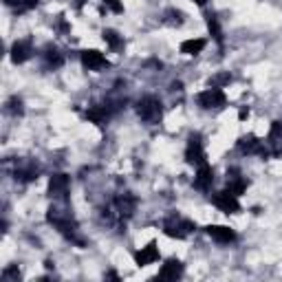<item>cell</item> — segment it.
Returning a JSON list of instances; mask_svg holds the SVG:
<instances>
[{
	"label": "cell",
	"mask_w": 282,
	"mask_h": 282,
	"mask_svg": "<svg viewBox=\"0 0 282 282\" xmlns=\"http://www.w3.org/2000/svg\"><path fill=\"white\" fill-rule=\"evenodd\" d=\"M194 229H196V223L190 218H183L179 214H170V216L163 220V234L170 236V238H176V240H185Z\"/></svg>",
	"instance_id": "2"
},
{
	"label": "cell",
	"mask_w": 282,
	"mask_h": 282,
	"mask_svg": "<svg viewBox=\"0 0 282 282\" xmlns=\"http://www.w3.org/2000/svg\"><path fill=\"white\" fill-rule=\"evenodd\" d=\"M207 29H210V35L214 40H216L218 44H223V29H220V22H218V18L216 16H207Z\"/></svg>",
	"instance_id": "24"
},
{
	"label": "cell",
	"mask_w": 282,
	"mask_h": 282,
	"mask_svg": "<svg viewBox=\"0 0 282 282\" xmlns=\"http://www.w3.org/2000/svg\"><path fill=\"white\" fill-rule=\"evenodd\" d=\"M159 260V247H157V240H150L146 247H141L139 251H135V263L137 267H148V265H154Z\"/></svg>",
	"instance_id": "12"
},
{
	"label": "cell",
	"mask_w": 282,
	"mask_h": 282,
	"mask_svg": "<svg viewBox=\"0 0 282 282\" xmlns=\"http://www.w3.org/2000/svg\"><path fill=\"white\" fill-rule=\"evenodd\" d=\"M172 91H183V84H181V82H172Z\"/></svg>",
	"instance_id": "32"
},
{
	"label": "cell",
	"mask_w": 282,
	"mask_h": 282,
	"mask_svg": "<svg viewBox=\"0 0 282 282\" xmlns=\"http://www.w3.org/2000/svg\"><path fill=\"white\" fill-rule=\"evenodd\" d=\"M44 267H47V269H53L55 265H53V260H47V263H44Z\"/></svg>",
	"instance_id": "34"
},
{
	"label": "cell",
	"mask_w": 282,
	"mask_h": 282,
	"mask_svg": "<svg viewBox=\"0 0 282 282\" xmlns=\"http://www.w3.org/2000/svg\"><path fill=\"white\" fill-rule=\"evenodd\" d=\"M110 117V113H108V108L106 106H91L86 110V119L91 122V124H97V126H102L104 122H106Z\"/></svg>",
	"instance_id": "21"
},
{
	"label": "cell",
	"mask_w": 282,
	"mask_h": 282,
	"mask_svg": "<svg viewBox=\"0 0 282 282\" xmlns=\"http://www.w3.org/2000/svg\"><path fill=\"white\" fill-rule=\"evenodd\" d=\"M247 117H249V108H247V106H243V108L238 110V119H240V122H245V119H247Z\"/></svg>",
	"instance_id": "30"
},
{
	"label": "cell",
	"mask_w": 282,
	"mask_h": 282,
	"mask_svg": "<svg viewBox=\"0 0 282 282\" xmlns=\"http://www.w3.org/2000/svg\"><path fill=\"white\" fill-rule=\"evenodd\" d=\"M185 161L190 163V166H201L205 163V148H203V137L198 135V132H192L190 139H188V148H185Z\"/></svg>",
	"instance_id": "4"
},
{
	"label": "cell",
	"mask_w": 282,
	"mask_h": 282,
	"mask_svg": "<svg viewBox=\"0 0 282 282\" xmlns=\"http://www.w3.org/2000/svg\"><path fill=\"white\" fill-rule=\"evenodd\" d=\"M42 60H44V64H47V69H60V66L64 64V55L60 53V49L57 47L49 44V47L44 49V53H42Z\"/></svg>",
	"instance_id": "18"
},
{
	"label": "cell",
	"mask_w": 282,
	"mask_h": 282,
	"mask_svg": "<svg viewBox=\"0 0 282 282\" xmlns=\"http://www.w3.org/2000/svg\"><path fill=\"white\" fill-rule=\"evenodd\" d=\"M196 104L203 110H220V108L227 106V97H225V93H223L220 88L210 86L207 91L196 95Z\"/></svg>",
	"instance_id": "3"
},
{
	"label": "cell",
	"mask_w": 282,
	"mask_h": 282,
	"mask_svg": "<svg viewBox=\"0 0 282 282\" xmlns=\"http://www.w3.org/2000/svg\"><path fill=\"white\" fill-rule=\"evenodd\" d=\"M40 176V168L35 166V163H27V166L18 168L16 172H13V179L20 181V183H31V181H38Z\"/></svg>",
	"instance_id": "17"
},
{
	"label": "cell",
	"mask_w": 282,
	"mask_h": 282,
	"mask_svg": "<svg viewBox=\"0 0 282 282\" xmlns=\"http://www.w3.org/2000/svg\"><path fill=\"white\" fill-rule=\"evenodd\" d=\"M194 5H198V7H203V5H207V0H192Z\"/></svg>",
	"instance_id": "33"
},
{
	"label": "cell",
	"mask_w": 282,
	"mask_h": 282,
	"mask_svg": "<svg viewBox=\"0 0 282 282\" xmlns=\"http://www.w3.org/2000/svg\"><path fill=\"white\" fill-rule=\"evenodd\" d=\"M205 234L210 236L212 240H216L218 245H229L236 240V232L227 225H207L205 227Z\"/></svg>",
	"instance_id": "11"
},
{
	"label": "cell",
	"mask_w": 282,
	"mask_h": 282,
	"mask_svg": "<svg viewBox=\"0 0 282 282\" xmlns=\"http://www.w3.org/2000/svg\"><path fill=\"white\" fill-rule=\"evenodd\" d=\"M79 60H82V66L88 71H93V73H102V71H106L110 62L106 60V55L99 53L97 49H86V51H82L79 53Z\"/></svg>",
	"instance_id": "7"
},
{
	"label": "cell",
	"mask_w": 282,
	"mask_h": 282,
	"mask_svg": "<svg viewBox=\"0 0 282 282\" xmlns=\"http://www.w3.org/2000/svg\"><path fill=\"white\" fill-rule=\"evenodd\" d=\"M229 82H232V75H229V73H220V75H216V77H212V79H210V86L220 88V86L229 84Z\"/></svg>",
	"instance_id": "26"
},
{
	"label": "cell",
	"mask_w": 282,
	"mask_h": 282,
	"mask_svg": "<svg viewBox=\"0 0 282 282\" xmlns=\"http://www.w3.org/2000/svg\"><path fill=\"white\" fill-rule=\"evenodd\" d=\"M212 183H214V170H212L210 163L205 161V163H201V166H198L196 174H194V188L207 192V190L212 188Z\"/></svg>",
	"instance_id": "15"
},
{
	"label": "cell",
	"mask_w": 282,
	"mask_h": 282,
	"mask_svg": "<svg viewBox=\"0 0 282 282\" xmlns=\"http://www.w3.org/2000/svg\"><path fill=\"white\" fill-rule=\"evenodd\" d=\"M69 190H71V176L64 172H55L49 179V196L55 201H66L69 198Z\"/></svg>",
	"instance_id": "5"
},
{
	"label": "cell",
	"mask_w": 282,
	"mask_h": 282,
	"mask_svg": "<svg viewBox=\"0 0 282 282\" xmlns=\"http://www.w3.org/2000/svg\"><path fill=\"white\" fill-rule=\"evenodd\" d=\"M104 5H106L110 11H115V13H124V5H122V0H104Z\"/></svg>",
	"instance_id": "29"
},
{
	"label": "cell",
	"mask_w": 282,
	"mask_h": 282,
	"mask_svg": "<svg viewBox=\"0 0 282 282\" xmlns=\"http://www.w3.org/2000/svg\"><path fill=\"white\" fill-rule=\"evenodd\" d=\"M207 47V40L205 38H192V40H185L181 42V53L183 55H198L203 53V49Z\"/></svg>",
	"instance_id": "19"
},
{
	"label": "cell",
	"mask_w": 282,
	"mask_h": 282,
	"mask_svg": "<svg viewBox=\"0 0 282 282\" xmlns=\"http://www.w3.org/2000/svg\"><path fill=\"white\" fill-rule=\"evenodd\" d=\"M163 22H166L168 27H181L185 22V13L181 9H174V7H170V9L163 11Z\"/></svg>",
	"instance_id": "23"
},
{
	"label": "cell",
	"mask_w": 282,
	"mask_h": 282,
	"mask_svg": "<svg viewBox=\"0 0 282 282\" xmlns=\"http://www.w3.org/2000/svg\"><path fill=\"white\" fill-rule=\"evenodd\" d=\"M137 196L130 194V192H124V194L115 196V212L119 214L122 218H130L132 214L137 212Z\"/></svg>",
	"instance_id": "9"
},
{
	"label": "cell",
	"mask_w": 282,
	"mask_h": 282,
	"mask_svg": "<svg viewBox=\"0 0 282 282\" xmlns=\"http://www.w3.org/2000/svg\"><path fill=\"white\" fill-rule=\"evenodd\" d=\"M9 55H11V62H13V64H25L29 57L33 55V44H31V40H18V42H13Z\"/></svg>",
	"instance_id": "13"
},
{
	"label": "cell",
	"mask_w": 282,
	"mask_h": 282,
	"mask_svg": "<svg viewBox=\"0 0 282 282\" xmlns=\"http://www.w3.org/2000/svg\"><path fill=\"white\" fill-rule=\"evenodd\" d=\"M40 0H18V11H29V9H35Z\"/></svg>",
	"instance_id": "28"
},
{
	"label": "cell",
	"mask_w": 282,
	"mask_h": 282,
	"mask_svg": "<svg viewBox=\"0 0 282 282\" xmlns=\"http://www.w3.org/2000/svg\"><path fill=\"white\" fill-rule=\"evenodd\" d=\"M102 38H104V42L108 44L110 51H115V53H117V51H124V38L115 31V29H104Z\"/></svg>",
	"instance_id": "20"
},
{
	"label": "cell",
	"mask_w": 282,
	"mask_h": 282,
	"mask_svg": "<svg viewBox=\"0 0 282 282\" xmlns=\"http://www.w3.org/2000/svg\"><path fill=\"white\" fill-rule=\"evenodd\" d=\"M137 115H139V119L144 122V124H159L161 122V117H163V104L159 97H154V95H144L139 102H137Z\"/></svg>",
	"instance_id": "1"
},
{
	"label": "cell",
	"mask_w": 282,
	"mask_h": 282,
	"mask_svg": "<svg viewBox=\"0 0 282 282\" xmlns=\"http://www.w3.org/2000/svg\"><path fill=\"white\" fill-rule=\"evenodd\" d=\"M5 113L11 115V117H22L25 115V102H22L18 95H11L5 104Z\"/></svg>",
	"instance_id": "22"
},
{
	"label": "cell",
	"mask_w": 282,
	"mask_h": 282,
	"mask_svg": "<svg viewBox=\"0 0 282 282\" xmlns=\"http://www.w3.org/2000/svg\"><path fill=\"white\" fill-rule=\"evenodd\" d=\"M212 203L216 205L220 212H225V214H238V212H240V201H238V196L232 194L229 190L216 192V194L212 196Z\"/></svg>",
	"instance_id": "8"
},
{
	"label": "cell",
	"mask_w": 282,
	"mask_h": 282,
	"mask_svg": "<svg viewBox=\"0 0 282 282\" xmlns=\"http://www.w3.org/2000/svg\"><path fill=\"white\" fill-rule=\"evenodd\" d=\"M265 146L269 148L271 157H280L282 154V122H271L269 135H267Z\"/></svg>",
	"instance_id": "10"
},
{
	"label": "cell",
	"mask_w": 282,
	"mask_h": 282,
	"mask_svg": "<svg viewBox=\"0 0 282 282\" xmlns=\"http://www.w3.org/2000/svg\"><path fill=\"white\" fill-rule=\"evenodd\" d=\"M247 188H249V181L240 174V170L238 168H229L227 170V190L232 192V194L240 196Z\"/></svg>",
	"instance_id": "14"
},
{
	"label": "cell",
	"mask_w": 282,
	"mask_h": 282,
	"mask_svg": "<svg viewBox=\"0 0 282 282\" xmlns=\"http://www.w3.org/2000/svg\"><path fill=\"white\" fill-rule=\"evenodd\" d=\"M238 150H240V154H258V157H263V159L271 157L269 148H267L256 135H251V132L249 135H243L238 139Z\"/></svg>",
	"instance_id": "6"
},
{
	"label": "cell",
	"mask_w": 282,
	"mask_h": 282,
	"mask_svg": "<svg viewBox=\"0 0 282 282\" xmlns=\"http://www.w3.org/2000/svg\"><path fill=\"white\" fill-rule=\"evenodd\" d=\"M3 280H20V269H18V265L7 267V269L3 271Z\"/></svg>",
	"instance_id": "27"
},
{
	"label": "cell",
	"mask_w": 282,
	"mask_h": 282,
	"mask_svg": "<svg viewBox=\"0 0 282 282\" xmlns=\"http://www.w3.org/2000/svg\"><path fill=\"white\" fill-rule=\"evenodd\" d=\"M55 31L60 33V35H66V33L71 31V25H69V22H66V18L62 16V13L55 18Z\"/></svg>",
	"instance_id": "25"
},
{
	"label": "cell",
	"mask_w": 282,
	"mask_h": 282,
	"mask_svg": "<svg viewBox=\"0 0 282 282\" xmlns=\"http://www.w3.org/2000/svg\"><path fill=\"white\" fill-rule=\"evenodd\" d=\"M183 276V263L179 258H170V260L163 263L161 271H159V280H179Z\"/></svg>",
	"instance_id": "16"
},
{
	"label": "cell",
	"mask_w": 282,
	"mask_h": 282,
	"mask_svg": "<svg viewBox=\"0 0 282 282\" xmlns=\"http://www.w3.org/2000/svg\"><path fill=\"white\" fill-rule=\"evenodd\" d=\"M106 278H108V280H119V276H117V271H108V273H106Z\"/></svg>",
	"instance_id": "31"
}]
</instances>
